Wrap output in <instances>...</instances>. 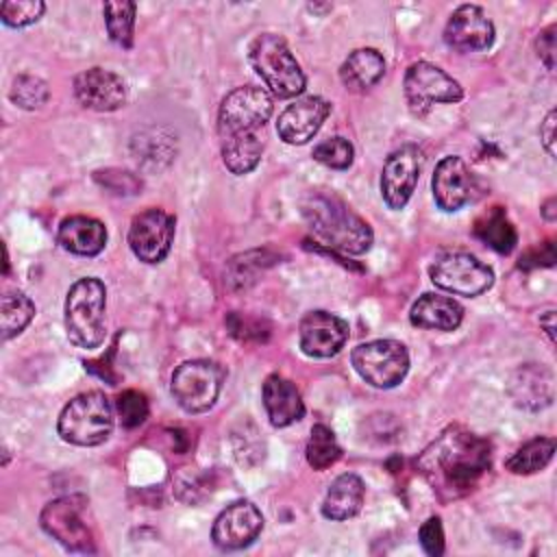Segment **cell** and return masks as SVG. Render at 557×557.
Listing matches in <instances>:
<instances>
[{
  "mask_svg": "<svg viewBox=\"0 0 557 557\" xmlns=\"http://www.w3.org/2000/svg\"><path fill=\"white\" fill-rule=\"evenodd\" d=\"M490 442L472 431L446 426L418 457L416 466L442 500L470 494L490 470Z\"/></svg>",
  "mask_w": 557,
  "mask_h": 557,
  "instance_id": "1",
  "label": "cell"
},
{
  "mask_svg": "<svg viewBox=\"0 0 557 557\" xmlns=\"http://www.w3.org/2000/svg\"><path fill=\"white\" fill-rule=\"evenodd\" d=\"M300 213L311 233L333 250L344 255H363L372 246L374 235L370 224L333 191H309L300 200Z\"/></svg>",
  "mask_w": 557,
  "mask_h": 557,
  "instance_id": "2",
  "label": "cell"
},
{
  "mask_svg": "<svg viewBox=\"0 0 557 557\" xmlns=\"http://www.w3.org/2000/svg\"><path fill=\"white\" fill-rule=\"evenodd\" d=\"M107 289L100 278H78L65 296V333L83 350H96L107 337Z\"/></svg>",
  "mask_w": 557,
  "mask_h": 557,
  "instance_id": "3",
  "label": "cell"
},
{
  "mask_svg": "<svg viewBox=\"0 0 557 557\" xmlns=\"http://www.w3.org/2000/svg\"><path fill=\"white\" fill-rule=\"evenodd\" d=\"M248 57L268 91L276 98H294L305 89V74L281 35H257L248 48Z\"/></svg>",
  "mask_w": 557,
  "mask_h": 557,
  "instance_id": "4",
  "label": "cell"
},
{
  "mask_svg": "<svg viewBox=\"0 0 557 557\" xmlns=\"http://www.w3.org/2000/svg\"><path fill=\"white\" fill-rule=\"evenodd\" d=\"M57 431L61 440L76 446H98L113 431V407L102 392L74 396L61 411Z\"/></svg>",
  "mask_w": 557,
  "mask_h": 557,
  "instance_id": "5",
  "label": "cell"
},
{
  "mask_svg": "<svg viewBox=\"0 0 557 557\" xmlns=\"http://www.w3.org/2000/svg\"><path fill=\"white\" fill-rule=\"evenodd\" d=\"M224 383V368L209 359H191L181 363L170 379V392L176 405L187 413L211 409Z\"/></svg>",
  "mask_w": 557,
  "mask_h": 557,
  "instance_id": "6",
  "label": "cell"
},
{
  "mask_svg": "<svg viewBox=\"0 0 557 557\" xmlns=\"http://www.w3.org/2000/svg\"><path fill=\"white\" fill-rule=\"evenodd\" d=\"M274 109L268 89L257 85H244L228 91L218 111V135H252L265 126Z\"/></svg>",
  "mask_w": 557,
  "mask_h": 557,
  "instance_id": "7",
  "label": "cell"
},
{
  "mask_svg": "<svg viewBox=\"0 0 557 557\" xmlns=\"http://www.w3.org/2000/svg\"><path fill=\"white\" fill-rule=\"evenodd\" d=\"M357 374L372 387H396L409 370V352L396 339H372L359 344L350 355Z\"/></svg>",
  "mask_w": 557,
  "mask_h": 557,
  "instance_id": "8",
  "label": "cell"
},
{
  "mask_svg": "<svg viewBox=\"0 0 557 557\" xmlns=\"http://www.w3.org/2000/svg\"><path fill=\"white\" fill-rule=\"evenodd\" d=\"M429 276L440 289L457 296H479L494 283L492 268L461 250L440 252L429 265Z\"/></svg>",
  "mask_w": 557,
  "mask_h": 557,
  "instance_id": "9",
  "label": "cell"
},
{
  "mask_svg": "<svg viewBox=\"0 0 557 557\" xmlns=\"http://www.w3.org/2000/svg\"><path fill=\"white\" fill-rule=\"evenodd\" d=\"M87 500L83 496H61L50 500L39 516L41 529L74 553H94V531L85 518Z\"/></svg>",
  "mask_w": 557,
  "mask_h": 557,
  "instance_id": "10",
  "label": "cell"
},
{
  "mask_svg": "<svg viewBox=\"0 0 557 557\" xmlns=\"http://www.w3.org/2000/svg\"><path fill=\"white\" fill-rule=\"evenodd\" d=\"M405 98L413 115H424L437 102H459L463 98L461 85L442 67L429 61H416L405 72Z\"/></svg>",
  "mask_w": 557,
  "mask_h": 557,
  "instance_id": "11",
  "label": "cell"
},
{
  "mask_svg": "<svg viewBox=\"0 0 557 557\" xmlns=\"http://www.w3.org/2000/svg\"><path fill=\"white\" fill-rule=\"evenodd\" d=\"M174 215L163 209H146L137 213L128 228V246L144 263H159L168 257L174 242Z\"/></svg>",
  "mask_w": 557,
  "mask_h": 557,
  "instance_id": "12",
  "label": "cell"
},
{
  "mask_svg": "<svg viewBox=\"0 0 557 557\" xmlns=\"http://www.w3.org/2000/svg\"><path fill=\"white\" fill-rule=\"evenodd\" d=\"M422 170V152L413 144H405L396 148L383 165L381 172V196L389 209H403L420 178Z\"/></svg>",
  "mask_w": 557,
  "mask_h": 557,
  "instance_id": "13",
  "label": "cell"
},
{
  "mask_svg": "<svg viewBox=\"0 0 557 557\" xmlns=\"http://www.w3.org/2000/svg\"><path fill=\"white\" fill-rule=\"evenodd\" d=\"M263 529V516L250 500L226 505L213 522L211 540L222 550H239L250 546Z\"/></svg>",
  "mask_w": 557,
  "mask_h": 557,
  "instance_id": "14",
  "label": "cell"
},
{
  "mask_svg": "<svg viewBox=\"0 0 557 557\" xmlns=\"http://www.w3.org/2000/svg\"><path fill=\"white\" fill-rule=\"evenodd\" d=\"M298 331H300L302 352L315 359H326L337 355L348 339V322L322 309L305 313Z\"/></svg>",
  "mask_w": 557,
  "mask_h": 557,
  "instance_id": "15",
  "label": "cell"
},
{
  "mask_svg": "<svg viewBox=\"0 0 557 557\" xmlns=\"http://www.w3.org/2000/svg\"><path fill=\"white\" fill-rule=\"evenodd\" d=\"M444 41L457 52L487 50L494 44V24L476 4H461L444 28Z\"/></svg>",
  "mask_w": 557,
  "mask_h": 557,
  "instance_id": "16",
  "label": "cell"
},
{
  "mask_svg": "<svg viewBox=\"0 0 557 557\" xmlns=\"http://www.w3.org/2000/svg\"><path fill=\"white\" fill-rule=\"evenodd\" d=\"M74 96L85 109L115 111L126 102L128 89L120 74L102 67H89L76 74Z\"/></svg>",
  "mask_w": 557,
  "mask_h": 557,
  "instance_id": "17",
  "label": "cell"
},
{
  "mask_svg": "<svg viewBox=\"0 0 557 557\" xmlns=\"http://www.w3.org/2000/svg\"><path fill=\"white\" fill-rule=\"evenodd\" d=\"M329 113L331 102L320 96H302L283 109L276 120V133L285 144L302 146L320 131Z\"/></svg>",
  "mask_w": 557,
  "mask_h": 557,
  "instance_id": "18",
  "label": "cell"
},
{
  "mask_svg": "<svg viewBox=\"0 0 557 557\" xmlns=\"http://www.w3.org/2000/svg\"><path fill=\"white\" fill-rule=\"evenodd\" d=\"M431 187L435 205L442 211H459L472 200L474 176L461 157L448 154L435 165Z\"/></svg>",
  "mask_w": 557,
  "mask_h": 557,
  "instance_id": "19",
  "label": "cell"
},
{
  "mask_svg": "<svg viewBox=\"0 0 557 557\" xmlns=\"http://www.w3.org/2000/svg\"><path fill=\"white\" fill-rule=\"evenodd\" d=\"M507 392L516 407L540 411L555 400V374L544 363L518 366L509 376Z\"/></svg>",
  "mask_w": 557,
  "mask_h": 557,
  "instance_id": "20",
  "label": "cell"
},
{
  "mask_svg": "<svg viewBox=\"0 0 557 557\" xmlns=\"http://www.w3.org/2000/svg\"><path fill=\"white\" fill-rule=\"evenodd\" d=\"M261 396L272 426L283 429L298 422L305 416V403L300 398L298 387L281 374H270L265 379Z\"/></svg>",
  "mask_w": 557,
  "mask_h": 557,
  "instance_id": "21",
  "label": "cell"
},
{
  "mask_svg": "<svg viewBox=\"0 0 557 557\" xmlns=\"http://www.w3.org/2000/svg\"><path fill=\"white\" fill-rule=\"evenodd\" d=\"M57 242L63 250L81 257H96L107 244V228L89 215L63 218L57 231Z\"/></svg>",
  "mask_w": 557,
  "mask_h": 557,
  "instance_id": "22",
  "label": "cell"
},
{
  "mask_svg": "<svg viewBox=\"0 0 557 557\" xmlns=\"http://www.w3.org/2000/svg\"><path fill=\"white\" fill-rule=\"evenodd\" d=\"M463 320V307L442 294H422L409 311V322L418 329L455 331Z\"/></svg>",
  "mask_w": 557,
  "mask_h": 557,
  "instance_id": "23",
  "label": "cell"
},
{
  "mask_svg": "<svg viewBox=\"0 0 557 557\" xmlns=\"http://www.w3.org/2000/svg\"><path fill=\"white\" fill-rule=\"evenodd\" d=\"M363 481L355 472L339 474L331 485L322 503V516L329 520H348L361 511Z\"/></svg>",
  "mask_w": 557,
  "mask_h": 557,
  "instance_id": "24",
  "label": "cell"
},
{
  "mask_svg": "<svg viewBox=\"0 0 557 557\" xmlns=\"http://www.w3.org/2000/svg\"><path fill=\"white\" fill-rule=\"evenodd\" d=\"M385 74V59L374 48L352 50L339 67L342 83L352 91H366L376 85Z\"/></svg>",
  "mask_w": 557,
  "mask_h": 557,
  "instance_id": "25",
  "label": "cell"
},
{
  "mask_svg": "<svg viewBox=\"0 0 557 557\" xmlns=\"http://www.w3.org/2000/svg\"><path fill=\"white\" fill-rule=\"evenodd\" d=\"M220 144H222V161L226 170H231L237 176L252 172L261 161L263 139L259 137V133L222 137Z\"/></svg>",
  "mask_w": 557,
  "mask_h": 557,
  "instance_id": "26",
  "label": "cell"
},
{
  "mask_svg": "<svg viewBox=\"0 0 557 557\" xmlns=\"http://www.w3.org/2000/svg\"><path fill=\"white\" fill-rule=\"evenodd\" d=\"M474 235L487 244L492 250L507 255L513 250L518 242V233L513 224L509 222L507 213L503 207H492L487 209L476 222H474Z\"/></svg>",
  "mask_w": 557,
  "mask_h": 557,
  "instance_id": "27",
  "label": "cell"
},
{
  "mask_svg": "<svg viewBox=\"0 0 557 557\" xmlns=\"http://www.w3.org/2000/svg\"><path fill=\"white\" fill-rule=\"evenodd\" d=\"M555 453V440L553 437H535L520 446L507 461L505 468L513 474H533L546 468Z\"/></svg>",
  "mask_w": 557,
  "mask_h": 557,
  "instance_id": "28",
  "label": "cell"
},
{
  "mask_svg": "<svg viewBox=\"0 0 557 557\" xmlns=\"http://www.w3.org/2000/svg\"><path fill=\"white\" fill-rule=\"evenodd\" d=\"M135 11H137V4L131 0H111V2H104V7H102L107 33H109L111 41L117 44L120 48L133 46Z\"/></svg>",
  "mask_w": 557,
  "mask_h": 557,
  "instance_id": "29",
  "label": "cell"
},
{
  "mask_svg": "<svg viewBox=\"0 0 557 557\" xmlns=\"http://www.w3.org/2000/svg\"><path fill=\"white\" fill-rule=\"evenodd\" d=\"M274 263V257L268 250H250L244 255H237L228 261L226 268V283L233 289H244L257 281L259 270Z\"/></svg>",
  "mask_w": 557,
  "mask_h": 557,
  "instance_id": "30",
  "label": "cell"
},
{
  "mask_svg": "<svg viewBox=\"0 0 557 557\" xmlns=\"http://www.w3.org/2000/svg\"><path fill=\"white\" fill-rule=\"evenodd\" d=\"M305 457L313 470H326L342 457L337 437L326 424H315L311 429V435H309V442L305 448Z\"/></svg>",
  "mask_w": 557,
  "mask_h": 557,
  "instance_id": "31",
  "label": "cell"
},
{
  "mask_svg": "<svg viewBox=\"0 0 557 557\" xmlns=\"http://www.w3.org/2000/svg\"><path fill=\"white\" fill-rule=\"evenodd\" d=\"M35 315L33 300L22 292H7L2 296V339L20 335Z\"/></svg>",
  "mask_w": 557,
  "mask_h": 557,
  "instance_id": "32",
  "label": "cell"
},
{
  "mask_svg": "<svg viewBox=\"0 0 557 557\" xmlns=\"http://www.w3.org/2000/svg\"><path fill=\"white\" fill-rule=\"evenodd\" d=\"M48 85L44 78L33 76V74H20L13 78V85L9 89V98L13 104L20 109L33 111L39 109L48 100Z\"/></svg>",
  "mask_w": 557,
  "mask_h": 557,
  "instance_id": "33",
  "label": "cell"
},
{
  "mask_svg": "<svg viewBox=\"0 0 557 557\" xmlns=\"http://www.w3.org/2000/svg\"><path fill=\"white\" fill-rule=\"evenodd\" d=\"M313 159L331 170H348L352 165L355 159V150L352 144L346 137H329L322 139L315 148H313Z\"/></svg>",
  "mask_w": 557,
  "mask_h": 557,
  "instance_id": "34",
  "label": "cell"
},
{
  "mask_svg": "<svg viewBox=\"0 0 557 557\" xmlns=\"http://www.w3.org/2000/svg\"><path fill=\"white\" fill-rule=\"evenodd\" d=\"M46 11L41 0H4L0 4V20L11 28H24L35 24Z\"/></svg>",
  "mask_w": 557,
  "mask_h": 557,
  "instance_id": "35",
  "label": "cell"
},
{
  "mask_svg": "<svg viewBox=\"0 0 557 557\" xmlns=\"http://www.w3.org/2000/svg\"><path fill=\"white\" fill-rule=\"evenodd\" d=\"M115 409L124 429H135L148 418V398L137 389H124L117 400Z\"/></svg>",
  "mask_w": 557,
  "mask_h": 557,
  "instance_id": "36",
  "label": "cell"
},
{
  "mask_svg": "<svg viewBox=\"0 0 557 557\" xmlns=\"http://www.w3.org/2000/svg\"><path fill=\"white\" fill-rule=\"evenodd\" d=\"M226 326H228V333L239 339V342H263L270 333V326H265L263 320H257V318H246L237 311H233L228 318H226Z\"/></svg>",
  "mask_w": 557,
  "mask_h": 557,
  "instance_id": "37",
  "label": "cell"
},
{
  "mask_svg": "<svg viewBox=\"0 0 557 557\" xmlns=\"http://www.w3.org/2000/svg\"><path fill=\"white\" fill-rule=\"evenodd\" d=\"M94 178L113 194H137L141 189V178L126 170H102L96 172Z\"/></svg>",
  "mask_w": 557,
  "mask_h": 557,
  "instance_id": "38",
  "label": "cell"
},
{
  "mask_svg": "<svg viewBox=\"0 0 557 557\" xmlns=\"http://www.w3.org/2000/svg\"><path fill=\"white\" fill-rule=\"evenodd\" d=\"M418 540L424 548L426 555L431 557H440L444 553V529H442V520L437 516H431L426 522H422Z\"/></svg>",
  "mask_w": 557,
  "mask_h": 557,
  "instance_id": "39",
  "label": "cell"
},
{
  "mask_svg": "<svg viewBox=\"0 0 557 557\" xmlns=\"http://www.w3.org/2000/svg\"><path fill=\"white\" fill-rule=\"evenodd\" d=\"M555 33H557V26L550 24L544 30H540V35L535 39L537 57L546 65V70H550V72L555 70Z\"/></svg>",
  "mask_w": 557,
  "mask_h": 557,
  "instance_id": "40",
  "label": "cell"
},
{
  "mask_svg": "<svg viewBox=\"0 0 557 557\" xmlns=\"http://www.w3.org/2000/svg\"><path fill=\"white\" fill-rule=\"evenodd\" d=\"M555 263V246L550 242L540 244V248H531L524 257H520V268L529 270V268H537V265H546L550 268Z\"/></svg>",
  "mask_w": 557,
  "mask_h": 557,
  "instance_id": "41",
  "label": "cell"
},
{
  "mask_svg": "<svg viewBox=\"0 0 557 557\" xmlns=\"http://www.w3.org/2000/svg\"><path fill=\"white\" fill-rule=\"evenodd\" d=\"M555 117L557 115H555V109H553V111H548V115L540 124V139H542V144H544V148L550 157H555Z\"/></svg>",
  "mask_w": 557,
  "mask_h": 557,
  "instance_id": "42",
  "label": "cell"
},
{
  "mask_svg": "<svg viewBox=\"0 0 557 557\" xmlns=\"http://www.w3.org/2000/svg\"><path fill=\"white\" fill-rule=\"evenodd\" d=\"M553 318H555L553 309H548L546 313H540V324H544V329H546V333H548L550 342L555 339V324H553Z\"/></svg>",
  "mask_w": 557,
  "mask_h": 557,
  "instance_id": "43",
  "label": "cell"
},
{
  "mask_svg": "<svg viewBox=\"0 0 557 557\" xmlns=\"http://www.w3.org/2000/svg\"><path fill=\"white\" fill-rule=\"evenodd\" d=\"M309 9H311V11H329L331 4H309Z\"/></svg>",
  "mask_w": 557,
  "mask_h": 557,
  "instance_id": "44",
  "label": "cell"
}]
</instances>
